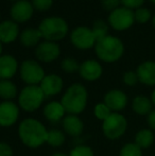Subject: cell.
<instances>
[{
    "mask_svg": "<svg viewBox=\"0 0 155 156\" xmlns=\"http://www.w3.org/2000/svg\"><path fill=\"white\" fill-rule=\"evenodd\" d=\"M18 135L25 146L36 149L47 141L48 129L37 119L27 118L19 124Z\"/></svg>",
    "mask_w": 155,
    "mask_h": 156,
    "instance_id": "obj_1",
    "label": "cell"
},
{
    "mask_svg": "<svg viewBox=\"0 0 155 156\" xmlns=\"http://www.w3.org/2000/svg\"><path fill=\"white\" fill-rule=\"evenodd\" d=\"M88 93L82 84H72L68 87L66 93L62 97L61 103L64 106L66 113L69 115H79L87 105Z\"/></svg>",
    "mask_w": 155,
    "mask_h": 156,
    "instance_id": "obj_2",
    "label": "cell"
},
{
    "mask_svg": "<svg viewBox=\"0 0 155 156\" xmlns=\"http://www.w3.org/2000/svg\"><path fill=\"white\" fill-rule=\"evenodd\" d=\"M95 50L96 54L101 61L106 63H113L122 56L124 47L122 41L118 37L107 35L101 41L96 43Z\"/></svg>",
    "mask_w": 155,
    "mask_h": 156,
    "instance_id": "obj_3",
    "label": "cell"
},
{
    "mask_svg": "<svg viewBox=\"0 0 155 156\" xmlns=\"http://www.w3.org/2000/svg\"><path fill=\"white\" fill-rule=\"evenodd\" d=\"M38 30L41 37L47 41H60L66 36L68 25L66 20L61 17H48L39 23Z\"/></svg>",
    "mask_w": 155,
    "mask_h": 156,
    "instance_id": "obj_4",
    "label": "cell"
},
{
    "mask_svg": "<svg viewBox=\"0 0 155 156\" xmlns=\"http://www.w3.org/2000/svg\"><path fill=\"white\" fill-rule=\"evenodd\" d=\"M45 98L39 85H27L19 94L18 104L23 111L32 113L41 107Z\"/></svg>",
    "mask_w": 155,
    "mask_h": 156,
    "instance_id": "obj_5",
    "label": "cell"
},
{
    "mask_svg": "<svg viewBox=\"0 0 155 156\" xmlns=\"http://www.w3.org/2000/svg\"><path fill=\"white\" fill-rule=\"evenodd\" d=\"M128 121L119 113H112L110 117L102 122V131L106 138L115 140L120 138L126 131Z\"/></svg>",
    "mask_w": 155,
    "mask_h": 156,
    "instance_id": "obj_6",
    "label": "cell"
},
{
    "mask_svg": "<svg viewBox=\"0 0 155 156\" xmlns=\"http://www.w3.org/2000/svg\"><path fill=\"white\" fill-rule=\"evenodd\" d=\"M20 78L27 85H38L45 78V71L37 62L27 60L20 65Z\"/></svg>",
    "mask_w": 155,
    "mask_h": 156,
    "instance_id": "obj_7",
    "label": "cell"
},
{
    "mask_svg": "<svg viewBox=\"0 0 155 156\" xmlns=\"http://www.w3.org/2000/svg\"><path fill=\"white\" fill-rule=\"evenodd\" d=\"M135 21L134 12L130 9H126L124 6L118 8L111 12L108 16V23L113 29L117 31H123L131 27Z\"/></svg>",
    "mask_w": 155,
    "mask_h": 156,
    "instance_id": "obj_8",
    "label": "cell"
},
{
    "mask_svg": "<svg viewBox=\"0 0 155 156\" xmlns=\"http://www.w3.org/2000/svg\"><path fill=\"white\" fill-rule=\"evenodd\" d=\"M70 39L73 46L80 50L90 49L97 43L93 30L87 27H79L75 29L71 32Z\"/></svg>",
    "mask_w": 155,
    "mask_h": 156,
    "instance_id": "obj_9",
    "label": "cell"
},
{
    "mask_svg": "<svg viewBox=\"0 0 155 156\" xmlns=\"http://www.w3.org/2000/svg\"><path fill=\"white\" fill-rule=\"evenodd\" d=\"M19 117V107L12 101L0 103V126L8 127L16 123Z\"/></svg>",
    "mask_w": 155,
    "mask_h": 156,
    "instance_id": "obj_10",
    "label": "cell"
},
{
    "mask_svg": "<svg viewBox=\"0 0 155 156\" xmlns=\"http://www.w3.org/2000/svg\"><path fill=\"white\" fill-rule=\"evenodd\" d=\"M61 54V48L54 41H46L39 44L35 50V55L39 61L44 63L53 62Z\"/></svg>",
    "mask_w": 155,
    "mask_h": 156,
    "instance_id": "obj_11",
    "label": "cell"
},
{
    "mask_svg": "<svg viewBox=\"0 0 155 156\" xmlns=\"http://www.w3.org/2000/svg\"><path fill=\"white\" fill-rule=\"evenodd\" d=\"M33 5L28 0H18L11 8V17L15 23L28 21L33 15Z\"/></svg>",
    "mask_w": 155,
    "mask_h": 156,
    "instance_id": "obj_12",
    "label": "cell"
},
{
    "mask_svg": "<svg viewBox=\"0 0 155 156\" xmlns=\"http://www.w3.org/2000/svg\"><path fill=\"white\" fill-rule=\"evenodd\" d=\"M64 83L61 76L58 74H48L45 76L43 81L39 84V87L41 88L45 97H52L60 94L63 89Z\"/></svg>",
    "mask_w": 155,
    "mask_h": 156,
    "instance_id": "obj_13",
    "label": "cell"
},
{
    "mask_svg": "<svg viewBox=\"0 0 155 156\" xmlns=\"http://www.w3.org/2000/svg\"><path fill=\"white\" fill-rule=\"evenodd\" d=\"M80 72L81 78H83L86 81H96L102 76V66L99 62L95 60H88L85 61L80 65Z\"/></svg>",
    "mask_w": 155,
    "mask_h": 156,
    "instance_id": "obj_14",
    "label": "cell"
},
{
    "mask_svg": "<svg viewBox=\"0 0 155 156\" xmlns=\"http://www.w3.org/2000/svg\"><path fill=\"white\" fill-rule=\"evenodd\" d=\"M104 103L112 112L122 111L128 104V97L121 90L113 89L104 96Z\"/></svg>",
    "mask_w": 155,
    "mask_h": 156,
    "instance_id": "obj_15",
    "label": "cell"
},
{
    "mask_svg": "<svg viewBox=\"0 0 155 156\" xmlns=\"http://www.w3.org/2000/svg\"><path fill=\"white\" fill-rule=\"evenodd\" d=\"M18 69V63L12 55L0 56V80H10Z\"/></svg>",
    "mask_w": 155,
    "mask_h": 156,
    "instance_id": "obj_16",
    "label": "cell"
},
{
    "mask_svg": "<svg viewBox=\"0 0 155 156\" xmlns=\"http://www.w3.org/2000/svg\"><path fill=\"white\" fill-rule=\"evenodd\" d=\"M139 82L145 85L153 86L155 85V62H143L138 66L136 71Z\"/></svg>",
    "mask_w": 155,
    "mask_h": 156,
    "instance_id": "obj_17",
    "label": "cell"
},
{
    "mask_svg": "<svg viewBox=\"0 0 155 156\" xmlns=\"http://www.w3.org/2000/svg\"><path fill=\"white\" fill-rule=\"evenodd\" d=\"M65 113H66V111H65L64 106L58 101L49 102L44 107V116H45V118L48 121L53 122V123L64 119Z\"/></svg>",
    "mask_w": 155,
    "mask_h": 156,
    "instance_id": "obj_18",
    "label": "cell"
},
{
    "mask_svg": "<svg viewBox=\"0 0 155 156\" xmlns=\"http://www.w3.org/2000/svg\"><path fill=\"white\" fill-rule=\"evenodd\" d=\"M63 129L68 135L73 136V137H78L82 134L83 129H84V124H83L82 120L78 117V115H67L62 120Z\"/></svg>",
    "mask_w": 155,
    "mask_h": 156,
    "instance_id": "obj_19",
    "label": "cell"
},
{
    "mask_svg": "<svg viewBox=\"0 0 155 156\" xmlns=\"http://www.w3.org/2000/svg\"><path fill=\"white\" fill-rule=\"evenodd\" d=\"M19 33V28L15 21L5 20L0 23V41L10 44L17 38Z\"/></svg>",
    "mask_w": 155,
    "mask_h": 156,
    "instance_id": "obj_20",
    "label": "cell"
},
{
    "mask_svg": "<svg viewBox=\"0 0 155 156\" xmlns=\"http://www.w3.org/2000/svg\"><path fill=\"white\" fill-rule=\"evenodd\" d=\"M133 109L138 115H149L152 109V101L145 96H137L133 100Z\"/></svg>",
    "mask_w": 155,
    "mask_h": 156,
    "instance_id": "obj_21",
    "label": "cell"
},
{
    "mask_svg": "<svg viewBox=\"0 0 155 156\" xmlns=\"http://www.w3.org/2000/svg\"><path fill=\"white\" fill-rule=\"evenodd\" d=\"M41 38L38 29H26L20 34V43L25 47H33Z\"/></svg>",
    "mask_w": 155,
    "mask_h": 156,
    "instance_id": "obj_22",
    "label": "cell"
},
{
    "mask_svg": "<svg viewBox=\"0 0 155 156\" xmlns=\"http://www.w3.org/2000/svg\"><path fill=\"white\" fill-rule=\"evenodd\" d=\"M17 96V87L10 80H0V98L11 101Z\"/></svg>",
    "mask_w": 155,
    "mask_h": 156,
    "instance_id": "obj_23",
    "label": "cell"
},
{
    "mask_svg": "<svg viewBox=\"0 0 155 156\" xmlns=\"http://www.w3.org/2000/svg\"><path fill=\"white\" fill-rule=\"evenodd\" d=\"M154 141V135L150 129H141L135 136V144L140 149H148Z\"/></svg>",
    "mask_w": 155,
    "mask_h": 156,
    "instance_id": "obj_24",
    "label": "cell"
},
{
    "mask_svg": "<svg viewBox=\"0 0 155 156\" xmlns=\"http://www.w3.org/2000/svg\"><path fill=\"white\" fill-rule=\"evenodd\" d=\"M65 134L60 129H50L48 131L47 135V144H50L53 148H58L63 146L65 142Z\"/></svg>",
    "mask_w": 155,
    "mask_h": 156,
    "instance_id": "obj_25",
    "label": "cell"
},
{
    "mask_svg": "<svg viewBox=\"0 0 155 156\" xmlns=\"http://www.w3.org/2000/svg\"><path fill=\"white\" fill-rule=\"evenodd\" d=\"M107 30H108V27L104 21H102V20L95 21L93 26V32L96 37V41H101L102 38H104L105 36H107Z\"/></svg>",
    "mask_w": 155,
    "mask_h": 156,
    "instance_id": "obj_26",
    "label": "cell"
},
{
    "mask_svg": "<svg viewBox=\"0 0 155 156\" xmlns=\"http://www.w3.org/2000/svg\"><path fill=\"white\" fill-rule=\"evenodd\" d=\"M119 156H143L141 149L136 144H126L120 150Z\"/></svg>",
    "mask_w": 155,
    "mask_h": 156,
    "instance_id": "obj_27",
    "label": "cell"
},
{
    "mask_svg": "<svg viewBox=\"0 0 155 156\" xmlns=\"http://www.w3.org/2000/svg\"><path fill=\"white\" fill-rule=\"evenodd\" d=\"M93 113H95V116L98 119L104 121L106 118L110 117V115L112 114V111H111L107 105L103 102V103H98V104L96 105L95 109H93Z\"/></svg>",
    "mask_w": 155,
    "mask_h": 156,
    "instance_id": "obj_28",
    "label": "cell"
},
{
    "mask_svg": "<svg viewBox=\"0 0 155 156\" xmlns=\"http://www.w3.org/2000/svg\"><path fill=\"white\" fill-rule=\"evenodd\" d=\"M62 69L64 70L65 72L67 73H73V72L78 71L80 69V65L78 64L77 61L72 58H64L62 61Z\"/></svg>",
    "mask_w": 155,
    "mask_h": 156,
    "instance_id": "obj_29",
    "label": "cell"
},
{
    "mask_svg": "<svg viewBox=\"0 0 155 156\" xmlns=\"http://www.w3.org/2000/svg\"><path fill=\"white\" fill-rule=\"evenodd\" d=\"M68 156H93V151L87 146L75 147Z\"/></svg>",
    "mask_w": 155,
    "mask_h": 156,
    "instance_id": "obj_30",
    "label": "cell"
},
{
    "mask_svg": "<svg viewBox=\"0 0 155 156\" xmlns=\"http://www.w3.org/2000/svg\"><path fill=\"white\" fill-rule=\"evenodd\" d=\"M135 15V20L139 23H146L151 17V13L148 9L145 8H139L136 10V12L134 13Z\"/></svg>",
    "mask_w": 155,
    "mask_h": 156,
    "instance_id": "obj_31",
    "label": "cell"
},
{
    "mask_svg": "<svg viewBox=\"0 0 155 156\" xmlns=\"http://www.w3.org/2000/svg\"><path fill=\"white\" fill-rule=\"evenodd\" d=\"M53 0H32V5L38 11H47L52 6Z\"/></svg>",
    "mask_w": 155,
    "mask_h": 156,
    "instance_id": "obj_32",
    "label": "cell"
},
{
    "mask_svg": "<svg viewBox=\"0 0 155 156\" xmlns=\"http://www.w3.org/2000/svg\"><path fill=\"white\" fill-rule=\"evenodd\" d=\"M138 76L136 72L134 71H128L124 73L123 76V82L128 86H134L137 82H138Z\"/></svg>",
    "mask_w": 155,
    "mask_h": 156,
    "instance_id": "obj_33",
    "label": "cell"
},
{
    "mask_svg": "<svg viewBox=\"0 0 155 156\" xmlns=\"http://www.w3.org/2000/svg\"><path fill=\"white\" fill-rule=\"evenodd\" d=\"M121 3L123 4L124 8L126 9H139L143 4L145 0H120Z\"/></svg>",
    "mask_w": 155,
    "mask_h": 156,
    "instance_id": "obj_34",
    "label": "cell"
},
{
    "mask_svg": "<svg viewBox=\"0 0 155 156\" xmlns=\"http://www.w3.org/2000/svg\"><path fill=\"white\" fill-rule=\"evenodd\" d=\"M102 2V5H103V8L105 9V10L107 11H114L118 9V6H119V4L121 3V1L120 0H101Z\"/></svg>",
    "mask_w": 155,
    "mask_h": 156,
    "instance_id": "obj_35",
    "label": "cell"
},
{
    "mask_svg": "<svg viewBox=\"0 0 155 156\" xmlns=\"http://www.w3.org/2000/svg\"><path fill=\"white\" fill-rule=\"evenodd\" d=\"M0 156H13V149L6 142H0Z\"/></svg>",
    "mask_w": 155,
    "mask_h": 156,
    "instance_id": "obj_36",
    "label": "cell"
},
{
    "mask_svg": "<svg viewBox=\"0 0 155 156\" xmlns=\"http://www.w3.org/2000/svg\"><path fill=\"white\" fill-rule=\"evenodd\" d=\"M148 124L152 129H155V109L151 111L148 115Z\"/></svg>",
    "mask_w": 155,
    "mask_h": 156,
    "instance_id": "obj_37",
    "label": "cell"
},
{
    "mask_svg": "<svg viewBox=\"0 0 155 156\" xmlns=\"http://www.w3.org/2000/svg\"><path fill=\"white\" fill-rule=\"evenodd\" d=\"M52 156H68V155L65 154V153H62V152H56V153H54Z\"/></svg>",
    "mask_w": 155,
    "mask_h": 156,
    "instance_id": "obj_38",
    "label": "cell"
},
{
    "mask_svg": "<svg viewBox=\"0 0 155 156\" xmlns=\"http://www.w3.org/2000/svg\"><path fill=\"white\" fill-rule=\"evenodd\" d=\"M151 101H152V103H153V104H155V89H154L153 93H152V94H151Z\"/></svg>",
    "mask_w": 155,
    "mask_h": 156,
    "instance_id": "obj_39",
    "label": "cell"
},
{
    "mask_svg": "<svg viewBox=\"0 0 155 156\" xmlns=\"http://www.w3.org/2000/svg\"><path fill=\"white\" fill-rule=\"evenodd\" d=\"M1 53H2V45H1V41H0V56H1Z\"/></svg>",
    "mask_w": 155,
    "mask_h": 156,
    "instance_id": "obj_40",
    "label": "cell"
},
{
    "mask_svg": "<svg viewBox=\"0 0 155 156\" xmlns=\"http://www.w3.org/2000/svg\"><path fill=\"white\" fill-rule=\"evenodd\" d=\"M152 23H153V26H154V28H155V15H154L153 19H152Z\"/></svg>",
    "mask_w": 155,
    "mask_h": 156,
    "instance_id": "obj_41",
    "label": "cell"
},
{
    "mask_svg": "<svg viewBox=\"0 0 155 156\" xmlns=\"http://www.w3.org/2000/svg\"><path fill=\"white\" fill-rule=\"evenodd\" d=\"M150 1H151L152 3H154V4H155V0H150Z\"/></svg>",
    "mask_w": 155,
    "mask_h": 156,
    "instance_id": "obj_42",
    "label": "cell"
},
{
    "mask_svg": "<svg viewBox=\"0 0 155 156\" xmlns=\"http://www.w3.org/2000/svg\"><path fill=\"white\" fill-rule=\"evenodd\" d=\"M13 1H18V0H13Z\"/></svg>",
    "mask_w": 155,
    "mask_h": 156,
    "instance_id": "obj_43",
    "label": "cell"
}]
</instances>
